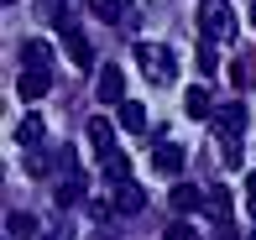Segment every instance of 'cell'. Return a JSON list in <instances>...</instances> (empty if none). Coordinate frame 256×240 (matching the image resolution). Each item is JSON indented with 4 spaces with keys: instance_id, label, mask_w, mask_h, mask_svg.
Masks as SVG:
<instances>
[{
    "instance_id": "cell-3",
    "label": "cell",
    "mask_w": 256,
    "mask_h": 240,
    "mask_svg": "<svg viewBox=\"0 0 256 240\" xmlns=\"http://www.w3.org/2000/svg\"><path fill=\"white\" fill-rule=\"evenodd\" d=\"M58 37H63V52H68L74 68H94V52H89V37L78 31V21L74 26H58Z\"/></svg>"
},
{
    "instance_id": "cell-12",
    "label": "cell",
    "mask_w": 256,
    "mask_h": 240,
    "mask_svg": "<svg viewBox=\"0 0 256 240\" xmlns=\"http://www.w3.org/2000/svg\"><path fill=\"white\" fill-rule=\"evenodd\" d=\"M89 146L100 152V162H104V157H115V131H110V120H89Z\"/></svg>"
},
{
    "instance_id": "cell-9",
    "label": "cell",
    "mask_w": 256,
    "mask_h": 240,
    "mask_svg": "<svg viewBox=\"0 0 256 240\" xmlns=\"http://www.w3.org/2000/svg\"><path fill=\"white\" fill-rule=\"evenodd\" d=\"M168 204H172V214H194V209H204V193L194 188V183H172Z\"/></svg>"
},
{
    "instance_id": "cell-20",
    "label": "cell",
    "mask_w": 256,
    "mask_h": 240,
    "mask_svg": "<svg viewBox=\"0 0 256 240\" xmlns=\"http://www.w3.org/2000/svg\"><path fill=\"white\" fill-rule=\"evenodd\" d=\"M214 63H220V58H214V42H204V47H199V68H204V73H214Z\"/></svg>"
},
{
    "instance_id": "cell-18",
    "label": "cell",
    "mask_w": 256,
    "mask_h": 240,
    "mask_svg": "<svg viewBox=\"0 0 256 240\" xmlns=\"http://www.w3.org/2000/svg\"><path fill=\"white\" fill-rule=\"evenodd\" d=\"M104 178H110V183L131 178V167H126V157H120V152H115V157H104Z\"/></svg>"
},
{
    "instance_id": "cell-21",
    "label": "cell",
    "mask_w": 256,
    "mask_h": 240,
    "mask_svg": "<svg viewBox=\"0 0 256 240\" xmlns=\"http://www.w3.org/2000/svg\"><path fill=\"white\" fill-rule=\"evenodd\" d=\"M246 204H251V214H256V173L246 178Z\"/></svg>"
},
{
    "instance_id": "cell-17",
    "label": "cell",
    "mask_w": 256,
    "mask_h": 240,
    "mask_svg": "<svg viewBox=\"0 0 256 240\" xmlns=\"http://www.w3.org/2000/svg\"><path fill=\"white\" fill-rule=\"evenodd\" d=\"M89 10H94L100 21H120V10H126V5H120V0H89Z\"/></svg>"
},
{
    "instance_id": "cell-11",
    "label": "cell",
    "mask_w": 256,
    "mask_h": 240,
    "mask_svg": "<svg viewBox=\"0 0 256 240\" xmlns=\"http://www.w3.org/2000/svg\"><path fill=\"white\" fill-rule=\"evenodd\" d=\"M183 115H188V120H209V115H214V105H209V89H199V84L183 89Z\"/></svg>"
},
{
    "instance_id": "cell-6",
    "label": "cell",
    "mask_w": 256,
    "mask_h": 240,
    "mask_svg": "<svg viewBox=\"0 0 256 240\" xmlns=\"http://www.w3.org/2000/svg\"><path fill=\"white\" fill-rule=\"evenodd\" d=\"M100 99H104V105H126V73L115 63L100 68Z\"/></svg>"
},
{
    "instance_id": "cell-25",
    "label": "cell",
    "mask_w": 256,
    "mask_h": 240,
    "mask_svg": "<svg viewBox=\"0 0 256 240\" xmlns=\"http://www.w3.org/2000/svg\"><path fill=\"white\" fill-rule=\"evenodd\" d=\"M246 240H256V230H251V235H246Z\"/></svg>"
},
{
    "instance_id": "cell-1",
    "label": "cell",
    "mask_w": 256,
    "mask_h": 240,
    "mask_svg": "<svg viewBox=\"0 0 256 240\" xmlns=\"http://www.w3.org/2000/svg\"><path fill=\"white\" fill-rule=\"evenodd\" d=\"M136 68L146 73V84H172L178 78V52L168 47V42H136Z\"/></svg>"
},
{
    "instance_id": "cell-8",
    "label": "cell",
    "mask_w": 256,
    "mask_h": 240,
    "mask_svg": "<svg viewBox=\"0 0 256 240\" xmlns=\"http://www.w3.org/2000/svg\"><path fill=\"white\" fill-rule=\"evenodd\" d=\"M21 68H52V42L48 37H26L21 42Z\"/></svg>"
},
{
    "instance_id": "cell-7",
    "label": "cell",
    "mask_w": 256,
    "mask_h": 240,
    "mask_svg": "<svg viewBox=\"0 0 256 240\" xmlns=\"http://www.w3.org/2000/svg\"><path fill=\"white\" fill-rule=\"evenodd\" d=\"M115 209H120V214H142V209H146L142 183H131V178H120V183H115Z\"/></svg>"
},
{
    "instance_id": "cell-5",
    "label": "cell",
    "mask_w": 256,
    "mask_h": 240,
    "mask_svg": "<svg viewBox=\"0 0 256 240\" xmlns=\"http://www.w3.org/2000/svg\"><path fill=\"white\" fill-rule=\"evenodd\" d=\"M16 89H21V99H42L52 89V68H21Z\"/></svg>"
},
{
    "instance_id": "cell-19",
    "label": "cell",
    "mask_w": 256,
    "mask_h": 240,
    "mask_svg": "<svg viewBox=\"0 0 256 240\" xmlns=\"http://www.w3.org/2000/svg\"><path fill=\"white\" fill-rule=\"evenodd\" d=\"M168 240H199V235H194V225H188V220L178 214V220L168 225Z\"/></svg>"
},
{
    "instance_id": "cell-22",
    "label": "cell",
    "mask_w": 256,
    "mask_h": 240,
    "mask_svg": "<svg viewBox=\"0 0 256 240\" xmlns=\"http://www.w3.org/2000/svg\"><path fill=\"white\" fill-rule=\"evenodd\" d=\"M214 240H236V230H230V225H220V230H214Z\"/></svg>"
},
{
    "instance_id": "cell-16",
    "label": "cell",
    "mask_w": 256,
    "mask_h": 240,
    "mask_svg": "<svg viewBox=\"0 0 256 240\" xmlns=\"http://www.w3.org/2000/svg\"><path fill=\"white\" fill-rule=\"evenodd\" d=\"M6 235H37V220H32V214H10V225H6Z\"/></svg>"
},
{
    "instance_id": "cell-10",
    "label": "cell",
    "mask_w": 256,
    "mask_h": 240,
    "mask_svg": "<svg viewBox=\"0 0 256 240\" xmlns=\"http://www.w3.org/2000/svg\"><path fill=\"white\" fill-rule=\"evenodd\" d=\"M42 136H48V125H42V115H37V110H32V115H21V125H16V146L37 152V146H42Z\"/></svg>"
},
{
    "instance_id": "cell-15",
    "label": "cell",
    "mask_w": 256,
    "mask_h": 240,
    "mask_svg": "<svg viewBox=\"0 0 256 240\" xmlns=\"http://www.w3.org/2000/svg\"><path fill=\"white\" fill-rule=\"evenodd\" d=\"M204 204H209V209H214V220H220V225H230V193H225V188L204 193Z\"/></svg>"
},
{
    "instance_id": "cell-23",
    "label": "cell",
    "mask_w": 256,
    "mask_h": 240,
    "mask_svg": "<svg viewBox=\"0 0 256 240\" xmlns=\"http://www.w3.org/2000/svg\"><path fill=\"white\" fill-rule=\"evenodd\" d=\"M42 240H68V235H42Z\"/></svg>"
},
{
    "instance_id": "cell-14",
    "label": "cell",
    "mask_w": 256,
    "mask_h": 240,
    "mask_svg": "<svg viewBox=\"0 0 256 240\" xmlns=\"http://www.w3.org/2000/svg\"><path fill=\"white\" fill-rule=\"evenodd\" d=\"M89 193V178L84 173H63V188H58V204H78Z\"/></svg>"
},
{
    "instance_id": "cell-2",
    "label": "cell",
    "mask_w": 256,
    "mask_h": 240,
    "mask_svg": "<svg viewBox=\"0 0 256 240\" xmlns=\"http://www.w3.org/2000/svg\"><path fill=\"white\" fill-rule=\"evenodd\" d=\"M199 31H204V42H230L236 37V10L225 0H199Z\"/></svg>"
},
{
    "instance_id": "cell-24",
    "label": "cell",
    "mask_w": 256,
    "mask_h": 240,
    "mask_svg": "<svg viewBox=\"0 0 256 240\" xmlns=\"http://www.w3.org/2000/svg\"><path fill=\"white\" fill-rule=\"evenodd\" d=\"M251 26H256V5H251Z\"/></svg>"
},
{
    "instance_id": "cell-13",
    "label": "cell",
    "mask_w": 256,
    "mask_h": 240,
    "mask_svg": "<svg viewBox=\"0 0 256 240\" xmlns=\"http://www.w3.org/2000/svg\"><path fill=\"white\" fill-rule=\"evenodd\" d=\"M120 131L142 136V131H146V105H136V99H126V105H120Z\"/></svg>"
},
{
    "instance_id": "cell-4",
    "label": "cell",
    "mask_w": 256,
    "mask_h": 240,
    "mask_svg": "<svg viewBox=\"0 0 256 240\" xmlns=\"http://www.w3.org/2000/svg\"><path fill=\"white\" fill-rule=\"evenodd\" d=\"M152 167H157L162 178H178L183 173V146L178 141H157L152 146Z\"/></svg>"
}]
</instances>
